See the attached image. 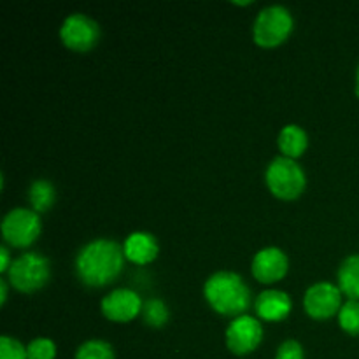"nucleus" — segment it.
<instances>
[{
  "label": "nucleus",
  "mask_w": 359,
  "mask_h": 359,
  "mask_svg": "<svg viewBox=\"0 0 359 359\" xmlns=\"http://www.w3.org/2000/svg\"><path fill=\"white\" fill-rule=\"evenodd\" d=\"M125 263L121 245L109 238L90 242L76 258V272L81 283L90 287H102L118 279Z\"/></svg>",
  "instance_id": "1"
},
{
  "label": "nucleus",
  "mask_w": 359,
  "mask_h": 359,
  "mask_svg": "<svg viewBox=\"0 0 359 359\" xmlns=\"http://www.w3.org/2000/svg\"><path fill=\"white\" fill-rule=\"evenodd\" d=\"M205 300L210 307L223 316H245V311L251 307V290L238 273L217 272L209 277L203 287Z\"/></svg>",
  "instance_id": "2"
},
{
  "label": "nucleus",
  "mask_w": 359,
  "mask_h": 359,
  "mask_svg": "<svg viewBox=\"0 0 359 359\" xmlns=\"http://www.w3.org/2000/svg\"><path fill=\"white\" fill-rule=\"evenodd\" d=\"M266 186L280 200H294L305 189V172L297 160L279 156L266 168Z\"/></svg>",
  "instance_id": "3"
},
{
  "label": "nucleus",
  "mask_w": 359,
  "mask_h": 359,
  "mask_svg": "<svg viewBox=\"0 0 359 359\" xmlns=\"http://www.w3.org/2000/svg\"><path fill=\"white\" fill-rule=\"evenodd\" d=\"M293 32V16L283 6L265 7L258 14L252 27L255 42L262 48H276L283 44Z\"/></svg>",
  "instance_id": "4"
},
{
  "label": "nucleus",
  "mask_w": 359,
  "mask_h": 359,
  "mask_svg": "<svg viewBox=\"0 0 359 359\" xmlns=\"http://www.w3.org/2000/svg\"><path fill=\"white\" fill-rule=\"evenodd\" d=\"M9 283L21 293H34L48 284L51 269L48 258L39 252H25L13 262L9 269Z\"/></svg>",
  "instance_id": "5"
},
{
  "label": "nucleus",
  "mask_w": 359,
  "mask_h": 359,
  "mask_svg": "<svg viewBox=\"0 0 359 359\" xmlns=\"http://www.w3.org/2000/svg\"><path fill=\"white\" fill-rule=\"evenodd\" d=\"M42 223L35 210L13 209L2 221V237L13 248H28L41 235Z\"/></svg>",
  "instance_id": "6"
},
{
  "label": "nucleus",
  "mask_w": 359,
  "mask_h": 359,
  "mask_svg": "<svg viewBox=\"0 0 359 359\" xmlns=\"http://www.w3.org/2000/svg\"><path fill=\"white\" fill-rule=\"evenodd\" d=\"M63 44L74 51H90L100 39V27L86 14H70L60 28Z\"/></svg>",
  "instance_id": "7"
},
{
  "label": "nucleus",
  "mask_w": 359,
  "mask_h": 359,
  "mask_svg": "<svg viewBox=\"0 0 359 359\" xmlns=\"http://www.w3.org/2000/svg\"><path fill=\"white\" fill-rule=\"evenodd\" d=\"M263 326L252 316H241L230 323L226 330V346L237 356L252 353L262 344Z\"/></svg>",
  "instance_id": "8"
},
{
  "label": "nucleus",
  "mask_w": 359,
  "mask_h": 359,
  "mask_svg": "<svg viewBox=\"0 0 359 359\" xmlns=\"http://www.w3.org/2000/svg\"><path fill=\"white\" fill-rule=\"evenodd\" d=\"M304 307L311 318L328 319L342 309V291L332 283H318L305 293Z\"/></svg>",
  "instance_id": "9"
},
{
  "label": "nucleus",
  "mask_w": 359,
  "mask_h": 359,
  "mask_svg": "<svg viewBox=\"0 0 359 359\" xmlns=\"http://www.w3.org/2000/svg\"><path fill=\"white\" fill-rule=\"evenodd\" d=\"M140 297L132 290H114L102 300V314L114 323H128L142 312Z\"/></svg>",
  "instance_id": "10"
},
{
  "label": "nucleus",
  "mask_w": 359,
  "mask_h": 359,
  "mask_svg": "<svg viewBox=\"0 0 359 359\" xmlns=\"http://www.w3.org/2000/svg\"><path fill=\"white\" fill-rule=\"evenodd\" d=\"M252 276L263 284H273L287 273V256L277 248H266L252 258Z\"/></svg>",
  "instance_id": "11"
},
{
  "label": "nucleus",
  "mask_w": 359,
  "mask_h": 359,
  "mask_svg": "<svg viewBox=\"0 0 359 359\" xmlns=\"http://www.w3.org/2000/svg\"><path fill=\"white\" fill-rule=\"evenodd\" d=\"M255 311L265 321H283L291 312V298L284 291L266 290L256 298Z\"/></svg>",
  "instance_id": "12"
},
{
  "label": "nucleus",
  "mask_w": 359,
  "mask_h": 359,
  "mask_svg": "<svg viewBox=\"0 0 359 359\" xmlns=\"http://www.w3.org/2000/svg\"><path fill=\"white\" fill-rule=\"evenodd\" d=\"M123 251H125V258L135 265H147L158 256V242L151 233L135 231L126 238Z\"/></svg>",
  "instance_id": "13"
},
{
  "label": "nucleus",
  "mask_w": 359,
  "mask_h": 359,
  "mask_svg": "<svg viewBox=\"0 0 359 359\" xmlns=\"http://www.w3.org/2000/svg\"><path fill=\"white\" fill-rule=\"evenodd\" d=\"M309 146V137L298 125H287L279 133V149L286 158L297 160L305 153Z\"/></svg>",
  "instance_id": "14"
},
{
  "label": "nucleus",
  "mask_w": 359,
  "mask_h": 359,
  "mask_svg": "<svg viewBox=\"0 0 359 359\" xmlns=\"http://www.w3.org/2000/svg\"><path fill=\"white\" fill-rule=\"evenodd\" d=\"M339 287L349 300L359 302V255L349 256L340 265Z\"/></svg>",
  "instance_id": "15"
},
{
  "label": "nucleus",
  "mask_w": 359,
  "mask_h": 359,
  "mask_svg": "<svg viewBox=\"0 0 359 359\" xmlns=\"http://www.w3.org/2000/svg\"><path fill=\"white\" fill-rule=\"evenodd\" d=\"M28 198H30L35 212H46V210L51 209L56 200L55 186L46 179H39V181L32 182L30 189H28Z\"/></svg>",
  "instance_id": "16"
},
{
  "label": "nucleus",
  "mask_w": 359,
  "mask_h": 359,
  "mask_svg": "<svg viewBox=\"0 0 359 359\" xmlns=\"http://www.w3.org/2000/svg\"><path fill=\"white\" fill-rule=\"evenodd\" d=\"M76 359H114V349L104 340H88L77 349Z\"/></svg>",
  "instance_id": "17"
},
{
  "label": "nucleus",
  "mask_w": 359,
  "mask_h": 359,
  "mask_svg": "<svg viewBox=\"0 0 359 359\" xmlns=\"http://www.w3.org/2000/svg\"><path fill=\"white\" fill-rule=\"evenodd\" d=\"M339 323L346 333L353 337L359 335V302L349 300L342 305L339 312Z\"/></svg>",
  "instance_id": "18"
},
{
  "label": "nucleus",
  "mask_w": 359,
  "mask_h": 359,
  "mask_svg": "<svg viewBox=\"0 0 359 359\" xmlns=\"http://www.w3.org/2000/svg\"><path fill=\"white\" fill-rule=\"evenodd\" d=\"M142 318L149 326H153V328H160V326H163L168 319L167 305H165L161 300L153 298V300H149L142 307Z\"/></svg>",
  "instance_id": "19"
},
{
  "label": "nucleus",
  "mask_w": 359,
  "mask_h": 359,
  "mask_svg": "<svg viewBox=\"0 0 359 359\" xmlns=\"http://www.w3.org/2000/svg\"><path fill=\"white\" fill-rule=\"evenodd\" d=\"M28 359H55L56 346L49 339H35L27 347Z\"/></svg>",
  "instance_id": "20"
},
{
  "label": "nucleus",
  "mask_w": 359,
  "mask_h": 359,
  "mask_svg": "<svg viewBox=\"0 0 359 359\" xmlns=\"http://www.w3.org/2000/svg\"><path fill=\"white\" fill-rule=\"evenodd\" d=\"M0 359H28L27 347L16 339L4 335L0 339Z\"/></svg>",
  "instance_id": "21"
},
{
  "label": "nucleus",
  "mask_w": 359,
  "mask_h": 359,
  "mask_svg": "<svg viewBox=\"0 0 359 359\" xmlns=\"http://www.w3.org/2000/svg\"><path fill=\"white\" fill-rule=\"evenodd\" d=\"M276 359H304V349L297 340H286L277 349Z\"/></svg>",
  "instance_id": "22"
},
{
  "label": "nucleus",
  "mask_w": 359,
  "mask_h": 359,
  "mask_svg": "<svg viewBox=\"0 0 359 359\" xmlns=\"http://www.w3.org/2000/svg\"><path fill=\"white\" fill-rule=\"evenodd\" d=\"M11 265H13V262H11L9 249H7L6 245H2V248H0V272H9Z\"/></svg>",
  "instance_id": "23"
},
{
  "label": "nucleus",
  "mask_w": 359,
  "mask_h": 359,
  "mask_svg": "<svg viewBox=\"0 0 359 359\" xmlns=\"http://www.w3.org/2000/svg\"><path fill=\"white\" fill-rule=\"evenodd\" d=\"M7 298V283L4 279H0V304H6Z\"/></svg>",
  "instance_id": "24"
},
{
  "label": "nucleus",
  "mask_w": 359,
  "mask_h": 359,
  "mask_svg": "<svg viewBox=\"0 0 359 359\" xmlns=\"http://www.w3.org/2000/svg\"><path fill=\"white\" fill-rule=\"evenodd\" d=\"M356 95L359 97V67H358V74H356Z\"/></svg>",
  "instance_id": "25"
},
{
  "label": "nucleus",
  "mask_w": 359,
  "mask_h": 359,
  "mask_svg": "<svg viewBox=\"0 0 359 359\" xmlns=\"http://www.w3.org/2000/svg\"><path fill=\"white\" fill-rule=\"evenodd\" d=\"M233 4H237V6H249L251 2H233Z\"/></svg>",
  "instance_id": "26"
}]
</instances>
